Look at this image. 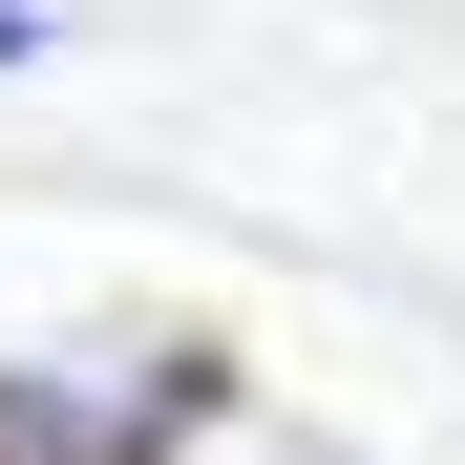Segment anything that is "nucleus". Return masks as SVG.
<instances>
[{"mask_svg":"<svg viewBox=\"0 0 465 465\" xmlns=\"http://www.w3.org/2000/svg\"><path fill=\"white\" fill-rule=\"evenodd\" d=\"M0 465H106V444H64V423H43V381H0Z\"/></svg>","mask_w":465,"mask_h":465,"instance_id":"1","label":"nucleus"}]
</instances>
